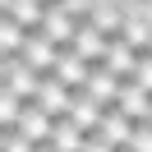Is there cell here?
I'll list each match as a JSON object with an SVG mask.
<instances>
[{"instance_id": "e0dca14e", "label": "cell", "mask_w": 152, "mask_h": 152, "mask_svg": "<svg viewBox=\"0 0 152 152\" xmlns=\"http://www.w3.org/2000/svg\"><path fill=\"white\" fill-rule=\"evenodd\" d=\"M92 19H97V23H102V28H106V32H111V37H115V32H120V23H124V14L106 5V10H92Z\"/></svg>"}, {"instance_id": "7a4b0ae2", "label": "cell", "mask_w": 152, "mask_h": 152, "mask_svg": "<svg viewBox=\"0 0 152 152\" xmlns=\"http://www.w3.org/2000/svg\"><path fill=\"white\" fill-rule=\"evenodd\" d=\"M74 92H78V88H69L65 78L51 69V74H42V88H37V97H32V102L46 106V111L60 120V115H69V106H74Z\"/></svg>"}, {"instance_id": "6da1fadb", "label": "cell", "mask_w": 152, "mask_h": 152, "mask_svg": "<svg viewBox=\"0 0 152 152\" xmlns=\"http://www.w3.org/2000/svg\"><path fill=\"white\" fill-rule=\"evenodd\" d=\"M134 134V120L120 111V106H106L102 124H97L92 134H88V152H106V148H124Z\"/></svg>"}, {"instance_id": "8992f818", "label": "cell", "mask_w": 152, "mask_h": 152, "mask_svg": "<svg viewBox=\"0 0 152 152\" xmlns=\"http://www.w3.org/2000/svg\"><path fill=\"white\" fill-rule=\"evenodd\" d=\"M115 106H120L129 120H148V115H152V92L138 83V78H124L120 92H115Z\"/></svg>"}, {"instance_id": "4fadbf2b", "label": "cell", "mask_w": 152, "mask_h": 152, "mask_svg": "<svg viewBox=\"0 0 152 152\" xmlns=\"http://www.w3.org/2000/svg\"><path fill=\"white\" fill-rule=\"evenodd\" d=\"M115 37H124L129 46H138V51H152V32H148V23L134 19V14H124V23H120V32H115Z\"/></svg>"}, {"instance_id": "7c38bea8", "label": "cell", "mask_w": 152, "mask_h": 152, "mask_svg": "<svg viewBox=\"0 0 152 152\" xmlns=\"http://www.w3.org/2000/svg\"><path fill=\"white\" fill-rule=\"evenodd\" d=\"M5 14H14L23 28L37 32L42 28V14H46V0H5Z\"/></svg>"}, {"instance_id": "8fae6325", "label": "cell", "mask_w": 152, "mask_h": 152, "mask_svg": "<svg viewBox=\"0 0 152 152\" xmlns=\"http://www.w3.org/2000/svg\"><path fill=\"white\" fill-rule=\"evenodd\" d=\"M28 32H32V28H23L14 14H5V19H0V56H5V60H10V56H23Z\"/></svg>"}, {"instance_id": "3957f363", "label": "cell", "mask_w": 152, "mask_h": 152, "mask_svg": "<svg viewBox=\"0 0 152 152\" xmlns=\"http://www.w3.org/2000/svg\"><path fill=\"white\" fill-rule=\"evenodd\" d=\"M42 32H46L56 46H74V32H78V19L65 10V5H46V14H42Z\"/></svg>"}, {"instance_id": "d6986e66", "label": "cell", "mask_w": 152, "mask_h": 152, "mask_svg": "<svg viewBox=\"0 0 152 152\" xmlns=\"http://www.w3.org/2000/svg\"><path fill=\"white\" fill-rule=\"evenodd\" d=\"M148 120H152V115H148Z\"/></svg>"}, {"instance_id": "ba28073f", "label": "cell", "mask_w": 152, "mask_h": 152, "mask_svg": "<svg viewBox=\"0 0 152 152\" xmlns=\"http://www.w3.org/2000/svg\"><path fill=\"white\" fill-rule=\"evenodd\" d=\"M23 60H28V65H37L42 74H51V69H56V60H60V46L56 42L46 37V32H28V46H23Z\"/></svg>"}, {"instance_id": "30bf717a", "label": "cell", "mask_w": 152, "mask_h": 152, "mask_svg": "<svg viewBox=\"0 0 152 152\" xmlns=\"http://www.w3.org/2000/svg\"><path fill=\"white\" fill-rule=\"evenodd\" d=\"M120 83H124V78L115 74L111 65H102V60H97V65H92V74H88V92H92V97H102L106 106H115V92H120Z\"/></svg>"}, {"instance_id": "52a82bcc", "label": "cell", "mask_w": 152, "mask_h": 152, "mask_svg": "<svg viewBox=\"0 0 152 152\" xmlns=\"http://www.w3.org/2000/svg\"><path fill=\"white\" fill-rule=\"evenodd\" d=\"M92 65H97V60L78 56L74 46H60V60H56V74L65 78L69 88H88V74H92Z\"/></svg>"}, {"instance_id": "9a60e30c", "label": "cell", "mask_w": 152, "mask_h": 152, "mask_svg": "<svg viewBox=\"0 0 152 152\" xmlns=\"http://www.w3.org/2000/svg\"><path fill=\"white\" fill-rule=\"evenodd\" d=\"M124 152H152V120H134V134L124 143Z\"/></svg>"}, {"instance_id": "ac0fdd59", "label": "cell", "mask_w": 152, "mask_h": 152, "mask_svg": "<svg viewBox=\"0 0 152 152\" xmlns=\"http://www.w3.org/2000/svg\"><path fill=\"white\" fill-rule=\"evenodd\" d=\"M134 78H138V83L152 92V51H143V56H138V69H134Z\"/></svg>"}, {"instance_id": "9c48e42d", "label": "cell", "mask_w": 152, "mask_h": 152, "mask_svg": "<svg viewBox=\"0 0 152 152\" xmlns=\"http://www.w3.org/2000/svg\"><path fill=\"white\" fill-rule=\"evenodd\" d=\"M138 56H143L138 46H129L124 37H111V46H106L102 65H111V69H115L120 78H134V69H138Z\"/></svg>"}, {"instance_id": "5b68a950", "label": "cell", "mask_w": 152, "mask_h": 152, "mask_svg": "<svg viewBox=\"0 0 152 152\" xmlns=\"http://www.w3.org/2000/svg\"><path fill=\"white\" fill-rule=\"evenodd\" d=\"M83 148H88V129L74 115H60L56 129H51V138H46V152H83Z\"/></svg>"}, {"instance_id": "277c9868", "label": "cell", "mask_w": 152, "mask_h": 152, "mask_svg": "<svg viewBox=\"0 0 152 152\" xmlns=\"http://www.w3.org/2000/svg\"><path fill=\"white\" fill-rule=\"evenodd\" d=\"M106 46H111V32L102 28V23L88 14V19H78V32H74V51L78 56H88V60H102L106 56Z\"/></svg>"}, {"instance_id": "2e32d148", "label": "cell", "mask_w": 152, "mask_h": 152, "mask_svg": "<svg viewBox=\"0 0 152 152\" xmlns=\"http://www.w3.org/2000/svg\"><path fill=\"white\" fill-rule=\"evenodd\" d=\"M0 143H5L10 152H28V148H37V143H32L28 134L19 129V124H5V138H0Z\"/></svg>"}, {"instance_id": "5bb4252c", "label": "cell", "mask_w": 152, "mask_h": 152, "mask_svg": "<svg viewBox=\"0 0 152 152\" xmlns=\"http://www.w3.org/2000/svg\"><path fill=\"white\" fill-rule=\"evenodd\" d=\"M23 106H28V97H23V92H14V88H0V129H5V124H19Z\"/></svg>"}]
</instances>
